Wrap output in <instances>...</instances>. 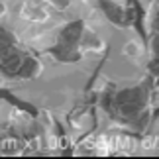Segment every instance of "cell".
Masks as SVG:
<instances>
[{"label": "cell", "instance_id": "3", "mask_svg": "<svg viewBox=\"0 0 159 159\" xmlns=\"http://www.w3.org/2000/svg\"><path fill=\"white\" fill-rule=\"evenodd\" d=\"M49 6H53V8H57V10H63L69 6V0H45Z\"/></svg>", "mask_w": 159, "mask_h": 159}, {"label": "cell", "instance_id": "2", "mask_svg": "<svg viewBox=\"0 0 159 159\" xmlns=\"http://www.w3.org/2000/svg\"><path fill=\"white\" fill-rule=\"evenodd\" d=\"M149 49H151V55H153V59H157V61H159V30L153 34V38H151Z\"/></svg>", "mask_w": 159, "mask_h": 159}, {"label": "cell", "instance_id": "1", "mask_svg": "<svg viewBox=\"0 0 159 159\" xmlns=\"http://www.w3.org/2000/svg\"><path fill=\"white\" fill-rule=\"evenodd\" d=\"M22 16L26 18V20H34V22H43L47 18V12L41 8V6H35V4H24L22 8Z\"/></svg>", "mask_w": 159, "mask_h": 159}]
</instances>
